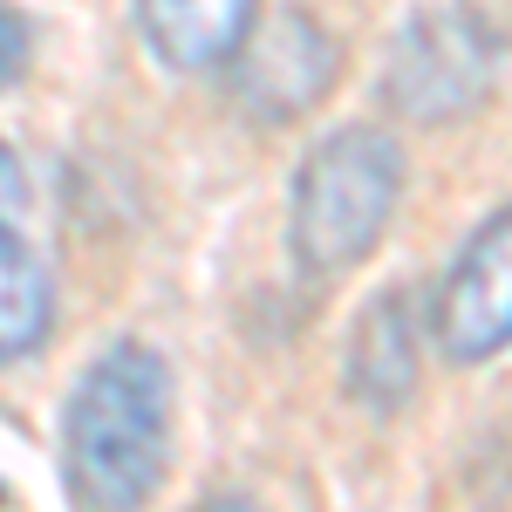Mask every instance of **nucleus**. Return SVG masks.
<instances>
[{
    "label": "nucleus",
    "mask_w": 512,
    "mask_h": 512,
    "mask_svg": "<svg viewBox=\"0 0 512 512\" xmlns=\"http://www.w3.org/2000/svg\"><path fill=\"white\" fill-rule=\"evenodd\" d=\"M62 451L82 506L137 512L164 478L171 451V369L144 342H117L82 369L62 410Z\"/></svg>",
    "instance_id": "f257e3e1"
},
{
    "label": "nucleus",
    "mask_w": 512,
    "mask_h": 512,
    "mask_svg": "<svg viewBox=\"0 0 512 512\" xmlns=\"http://www.w3.org/2000/svg\"><path fill=\"white\" fill-rule=\"evenodd\" d=\"M396 198H403V151L383 130H335L308 151L294 178V253L315 274L355 267L376 239L390 233Z\"/></svg>",
    "instance_id": "f03ea898"
},
{
    "label": "nucleus",
    "mask_w": 512,
    "mask_h": 512,
    "mask_svg": "<svg viewBox=\"0 0 512 512\" xmlns=\"http://www.w3.org/2000/svg\"><path fill=\"white\" fill-rule=\"evenodd\" d=\"M499 69V41L472 7H424L403 21L383 69V103L403 123H451L485 103Z\"/></svg>",
    "instance_id": "7ed1b4c3"
},
{
    "label": "nucleus",
    "mask_w": 512,
    "mask_h": 512,
    "mask_svg": "<svg viewBox=\"0 0 512 512\" xmlns=\"http://www.w3.org/2000/svg\"><path fill=\"white\" fill-rule=\"evenodd\" d=\"M335 69H342L335 35L321 28L308 7H280L267 21H253V35L239 41L233 103L253 123H294L335 89Z\"/></svg>",
    "instance_id": "20e7f679"
},
{
    "label": "nucleus",
    "mask_w": 512,
    "mask_h": 512,
    "mask_svg": "<svg viewBox=\"0 0 512 512\" xmlns=\"http://www.w3.org/2000/svg\"><path fill=\"white\" fill-rule=\"evenodd\" d=\"M431 328L444 362H492L499 349H512V205L465 239L458 267L437 287Z\"/></svg>",
    "instance_id": "39448f33"
},
{
    "label": "nucleus",
    "mask_w": 512,
    "mask_h": 512,
    "mask_svg": "<svg viewBox=\"0 0 512 512\" xmlns=\"http://www.w3.org/2000/svg\"><path fill=\"white\" fill-rule=\"evenodd\" d=\"M253 14L260 0H137V28L151 41V55L185 76L233 62L239 41L253 35Z\"/></svg>",
    "instance_id": "423d86ee"
},
{
    "label": "nucleus",
    "mask_w": 512,
    "mask_h": 512,
    "mask_svg": "<svg viewBox=\"0 0 512 512\" xmlns=\"http://www.w3.org/2000/svg\"><path fill=\"white\" fill-rule=\"evenodd\" d=\"M417 315L403 294H383L362 328H355V349H349V390L369 403V410H396L410 383H417Z\"/></svg>",
    "instance_id": "0eeeda50"
},
{
    "label": "nucleus",
    "mask_w": 512,
    "mask_h": 512,
    "mask_svg": "<svg viewBox=\"0 0 512 512\" xmlns=\"http://www.w3.org/2000/svg\"><path fill=\"white\" fill-rule=\"evenodd\" d=\"M55 315V280L41 267V253L14 226H0V362L41 349Z\"/></svg>",
    "instance_id": "6e6552de"
},
{
    "label": "nucleus",
    "mask_w": 512,
    "mask_h": 512,
    "mask_svg": "<svg viewBox=\"0 0 512 512\" xmlns=\"http://www.w3.org/2000/svg\"><path fill=\"white\" fill-rule=\"evenodd\" d=\"M28 212V178H21V158L0 144V226H14Z\"/></svg>",
    "instance_id": "1a4fd4ad"
},
{
    "label": "nucleus",
    "mask_w": 512,
    "mask_h": 512,
    "mask_svg": "<svg viewBox=\"0 0 512 512\" xmlns=\"http://www.w3.org/2000/svg\"><path fill=\"white\" fill-rule=\"evenodd\" d=\"M21 55H28V35H21V21H14V14H0V82H14Z\"/></svg>",
    "instance_id": "9d476101"
},
{
    "label": "nucleus",
    "mask_w": 512,
    "mask_h": 512,
    "mask_svg": "<svg viewBox=\"0 0 512 512\" xmlns=\"http://www.w3.org/2000/svg\"><path fill=\"white\" fill-rule=\"evenodd\" d=\"M198 512H260V506H246V499H205Z\"/></svg>",
    "instance_id": "9b49d317"
}]
</instances>
